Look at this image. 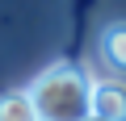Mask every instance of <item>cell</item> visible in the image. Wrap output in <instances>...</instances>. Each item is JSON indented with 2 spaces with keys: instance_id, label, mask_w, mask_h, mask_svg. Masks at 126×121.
Listing matches in <instances>:
<instances>
[{
  "instance_id": "5b68a950",
  "label": "cell",
  "mask_w": 126,
  "mask_h": 121,
  "mask_svg": "<svg viewBox=\"0 0 126 121\" xmlns=\"http://www.w3.org/2000/svg\"><path fill=\"white\" fill-rule=\"evenodd\" d=\"M88 121H105V117H97V113H93V117H88Z\"/></svg>"
},
{
  "instance_id": "7a4b0ae2",
  "label": "cell",
  "mask_w": 126,
  "mask_h": 121,
  "mask_svg": "<svg viewBox=\"0 0 126 121\" xmlns=\"http://www.w3.org/2000/svg\"><path fill=\"white\" fill-rule=\"evenodd\" d=\"M97 58L101 67L118 79H126V21H109L97 38Z\"/></svg>"
},
{
  "instance_id": "6da1fadb",
  "label": "cell",
  "mask_w": 126,
  "mask_h": 121,
  "mask_svg": "<svg viewBox=\"0 0 126 121\" xmlns=\"http://www.w3.org/2000/svg\"><path fill=\"white\" fill-rule=\"evenodd\" d=\"M25 92L34 96L38 121H88L93 117V79L72 63H55L38 71Z\"/></svg>"
},
{
  "instance_id": "3957f363",
  "label": "cell",
  "mask_w": 126,
  "mask_h": 121,
  "mask_svg": "<svg viewBox=\"0 0 126 121\" xmlns=\"http://www.w3.org/2000/svg\"><path fill=\"white\" fill-rule=\"evenodd\" d=\"M93 113L105 121H126V79H93Z\"/></svg>"
},
{
  "instance_id": "277c9868",
  "label": "cell",
  "mask_w": 126,
  "mask_h": 121,
  "mask_svg": "<svg viewBox=\"0 0 126 121\" xmlns=\"http://www.w3.org/2000/svg\"><path fill=\"white\" fill-rule=\"evenodd\" d=\"M0 121H38L34 96L25 88L21 92H4V96H0Z\"/></svg>"
}]
</instances>
